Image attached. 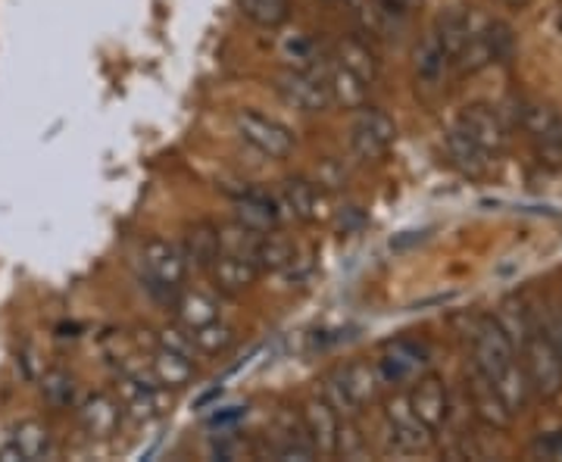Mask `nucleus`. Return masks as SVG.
Instances as JSON below:
<instances>
[{"label": "nucleus", "instance_id": "obj_4", "mask_svg": "<svg viewBox=\"0 0 562 462\" xmlns=\"http://www.w3.org/2000/svg\"><path fill=\"white\" fill-rule=\"evenodd\" d=\"M235 132L247 147H254L266 160H288L297 150V135L276 116H266L254 106L235 113Z\"/></svg>", "mask_w": 562, "mask_h": 462}, {"label": "nucleus", "instance_id": "obj_19", "mask_svg": "<svg viewBox=\"0 0 562 462\" xmlns=\"http://www.w3.org/2000/svg\"><path fill=\"white\" fill-rule=\"evenodd\" d=\"M279 206L297 222H319L322 216V188L313 179L291 176L281 181Z\"/></svg>", "mask_w": 562, "mask_h": 462}, {"label": "nucleus", "instance_id": "obj_3", "mask_svg": "<svg viewBox=\"0 0 562 462\" xmlns=\"http://www.w3.org/2000/svg\"><path fill=\"white\" fill-rule=\"evenodd\" d=\"M135 272H138V282L154 297H179L184 275H188V262L179 244L166 241V238H147L138 247Z\"/></svg>", "mask_w": 562, "mask_h": 462}, {"label": "nucleus", "instance_id": "obj_35", "mask_svg": "<svg viewBox=\"0 0 562 462\" xmlns=\"http://www.w3.org/2000/svg\"><path fill=\"white\" fill-rule=\"evenodd\" d=\"M316 184H319L322 191H335V188H341L344 181H347V169H344L338 160H322V166L316 169Z\"/></svg>", "mask_w": 562, "mask_h": 462}, {"label": "nucleus", "instance_id": "obj_12", "mask_svg": "<svg viewBox=\"0 0 562 462\" xmlns=\"http://www.w3.org/2000/svg\"><path fill=\"white\" fill-rule=\"evenodd\" d=\"M301 425L306 431V441L313 443L316 457L331 460L338 457V435H341V413L325 401V397H310L301 409Z\"/></svg>", "mask_w": 562, "mask_h": 462}, {"label": "nucleus", "instance_id": "obj_11", "mask_svg": "<svg viewBox=\"0 0 562 462\" xmlns=\"http://www.w3.org/2000/svg\"><path fill=\"white\" fill-rule=\"evenodd\" d=\"M406 403L419 416V422L435 435L450 419V394H447V384H443L441 375H435V372H422L419 379L409 384Z\"/></svg>", "mask_w": 562, "mask_h": 462}, {"label": "nucleus", "instance_id": "obj_20", "mask_svg": "<svg viewBox=\"0 0 562 462\" xmlns=\"http://www.w3.org/2000/svg\"><path fill=\"white\" fill-rule=\"evenodd\" d=\"M450 66H453V50L431 29L419 41V47L413 50V72H416V81H422V84H438L450 72Z\"/></svg>", "mask_w": 562, "mask_h": 462}, {"label": "nucleus", "instance_id": "obj_17", "mask_svg": "<svg viewBox=\"0 0 562 462\" xmlns=\"http://www.w3.org/2000/svg\"><path fill=\"white\" fill-rule=\"evenodd\" d=\"M235 222L250 228V232H257V235L279 228V198H272L269 191H260V188H247L235 198Z\"/></svg>", "mask_w": 562, "mask_h": 462}, {"label": "nucleus", "instance_id": "obj_32", "mask_svg": "<svg viewBox=\"0 0 562 462\" xmlns=\"http://www.w3.org/2000/svg\"><path fill=\"white\" fill-rule=\"evenodd\" d=\"M281 60L288 69H316L319 63V44L313 35L306 32H294V35H284L279 44Z\"/></svg>", "mask_w": 562, "mask_h": 462}, {"label": "nucleus", "instance_id": "obj_16", "mask_svg": "<svg viewBox=\"0 0 562 462\" xmlns=\"http://www.w3.org/2000/svg\"><path fill=\"white\" fill-rule=\"evenodd\" d=\"M181 253H184V262L188 269H201V272H210L213 262L220 260L222 253V225L210 219L191 222L184 228V238H181Z\"/></svg>", "mask_w": 562, "mask_h": 462}, {"label": "nucleus", "instance_id": "obj_13", "mask_svg": "<svg viewBox=\"0 0 562 462\" xmlns=\"http://www.w3.org/2000/svg\"><path fill=\"white\" fill-rule=\"evenodd\" d=\"M457 125H460L462 132H465L472 142L482 147L491 160H494V157H501L503 150H506V142H509V125L503 122L501 110H494V106H487V103H472V106H465V110H462Z\"/></svg>", "mask_w": 562, "mask_h": 462}, {"label": "nucleus", "instance_id": "obj_9", "mask_svg": "<svg viewBox=\"0 0 562 462\" xmlns=\"http://www.w3.org/2000/svg\"><path fill=\"white\" fill-rule=\"evenodd\" d=\"M375 365H379V375L387 387H406L428 369V347L422 341H413V338L387 341Z\"/></svg>", "mask_w": 562, "mask_h": 462}, {"label": "nucleus", "instance_id": "obj_23", "mask_svg": "<svg viewBox=\"0 0 562 462\" xmlns=\"http://www.w3.org/2000/svg\"><path fill=\"white\" fill-rule=\"evenodd\" d=\"M150 372H154V379L162 391H181L194 382L198 365H194V357H184V353H176V350L157 343V350L150 357Z\"/></svg>", "mask_w": 562, "mask_h": 462}, {"label": "nucleus", "instance_id": "obj_22", "mask_svg": "<svg viewBox=\"0 0 562 462\" xmlns=\"http://www.w3.org/2000/svg\"><path fill=\"white\" fill-rule=\"evenodd\" d=\"M297 257H301L297 244L291 241L284 232H279V228H272V232L260 235L257 250H254V262H257V269H260V272H269V275H284V272L297 262Z\"/></svg>", "mask_w": 562, "mask_h": 462}, {"label": "nucleus", "instance_id": "obj_25", "mask_svg": "<svg viewBox=\"0 0 562 462\" xmlns=\"http://www.w3.org/2000/svg\"><path fill=\"white\" fill-rule=\"evenodd\" d=\"M369 81H362L360 76H353L350 69L344 66H335V72L328 76V94H331V103L341 106L347 113H357L360 106L369 103Z\"/></svg>", "mask_w": 562, "mask_h": 462}, {"label": "nucleus", "instance_id": "obj_33", "mask_svg": "<svg viewBox=\"0 0 562 462\" xmlns=\"http://www.w3.org/2000/svg\"><path fill=\"white\" fill-rule=\"evenodd\" d=\"M366 453V438L357 428V416H341V435H338V457L344 460H360Z\"/></svg>", "mask_w": 562, "mask_h": 462}, {"label": "nucleus", "instance_id": "obj_39", "mask_svg": "<svg viewBox=\"0 0 562 462\" xmlns=\"http://www.w3.org/2000/svg\"><path fill=\"white\" fill-rule=\"evenodd\" d=\"M413 3H416V0H384V7H387L391 13H406Z\"/></svg>", "mask_w": 562, "mask_h": 462}, {"label": "nucleus", "instance_id": "obj_24", "mask_svg": "<svg viewBox=\"0 0 562 462\" xmlns=\"http://www.w3.org/2000/svg\"><path fill=\"white\" fill-rule=\"evenodd\" d=\"M176 322L184 325L188 331L201 328L206 322L220 319V301L206 291H179L176 297Z\"/></svg>", "mask_w": 562, "mask_h": 462}, {"label": "nucleus", "instance_id": "obj_41", "mask_svg": "<svg viewBox=\"0 0 562 462\" xmlns=\"http://www.w3.org/2000/svg\"><path fill=\"white\" fill-rule=\"evenodd\" d=\"M557 25H560V32H562V13H560V20H557Z\"/></svg>", "mask_w": 562, "mask_h": 462}, {"label": "nucleus", "instance_id": "obj_2", "mask_svg": "<svg viewBox=\"0 0 562 462\" xmlns=\"http://www.w3.org/2000/svg\"><path fill=\"white\" fill-rule=\"evenodd\" d=\"M382 375H379V365L369 360H350L341 369H335L325 387H322V397L331 403L341 416H360L362 409H369L372 403L382 401Z\"/></svg>", "mask_w": 562, "mask_h": 462}, {"label": "nucleus", "instance_id": "obj_21", "mask_svg": "<svg viewBox=\"0 0 562 462\" xmlns=\"http://www.w3.org/2000/svg\"><path fill=\"white\" fill-rule=\"evenodd\" d=\"M443 150H447V160L453 162L462 176H469V179H482L484 172H487V166H491V157L462 132L460 125H450V128H447V135H443Z\"/></svg>", "mask_w": 562, "mask_h": 462}, {"label": "nucleus", "instance_id": "obj_18", "mask_svg": "<svg viewBox=\"0 0 562 462\" xmlns=\"http://www.w3.org/2000/svg\"><path fill=\"white\" fill-rule=\"evenodd\" d=\"M210 275H213V284H216V291L225 294V297H238L244 291H250L257 279H260L262 272L257 269V262L250 260V257H238V253H228V250H222L220 260L213 262V269H210Z\"/></svg>", "mask_w": 562, "mask_h": 462}, {"label": "nucleus", "instance_id": "obj_27", "mask_svg": "<svg viewBox=\"0 0 562 462\" xmlns=\"http://www.w3.org/2000/svg\"><path fill=\"white\" fill-rule=\"evenodd\" d=\"M13 443L20 447L22 462H38L47 460V457H54V435H50L47 425L35 422V419L16 425Z\"/></svg>", "mask_w": 562, "mask_h": 462}, {"label": "nucleus", "instance_id": "obj_5", "mask_svg": "<svg viewBox=\"0 0 562 462\" xmlns=\"http://www.w3.org/2000/svg\"><path fill=\"white\" fill-rule=\"evenodd\" d=\"M513 44H516V38H513V29L506 22H475L472 35L465 38L453 63H457L460 76H475L487 66L506 60L513 54Z\"/></svg>", "mask_w": 562, "mask_h": 462}, {"label": "nucleus", "instance_id": "obj_36", "mask_svg": "<svg viewBox=\"0 0 562 462\" xmlns=\"http://www.w3.org/2000/svg\"><path fill=\"white\" fill-rule=\"evenodd\" d=\"M531 453L541 457V460H557L562 462V431H547L538 441L531 443Z\"/></svg>", "mask_w": 562, "mask_h": 462}, {"label": "nucleus", "instance_id": "obj_28", "mask_svg": "<svg viewBox=\"0 0 562 462\" xmlns=\"http://www.w3.org/2000/svg\"><path fill=\"white\" fill-rule=\"evenodd\" d=\"M191 338H194V350L203 353V357H225V353L238 343V331H235V325H228V322L220 316V319L206 322L201 328H194Z\"/></svg>", "mask_w": 562, "mask_h": 462}, {"label": "nucleus", "instance_id": "obj_30", "mask_svg": "<svg viewBox=\"0 0 562 462\" xmlns=\"http://www.w3.org/2000/svg\"><path fill=\"white\" fill-rule=\"evenodd\" d=\"M41 397L50 409H72L79 403V384L66 369H50L41 379Z\"/></svg>", "mask_w": 562, "mask_h": 462}, {"label": "nucleus", "instance_id": "obj_7", "mask_svg": "<svg viewBox=\"0 0 562 462\" xmlns=\"http://www.w3.org/2000/svg\"><path fill=\"white\" fill-rule=\"evenodd\" d=\"M522 365L531 394H538L541 401H557L562 394V357L560 350L550 343V338L538 331L522 343Z\"/></svg>", "mask_w": 562, "mask_h": 462}, {"label": "nucleus", "instance_id": "obj_37", "mask_svg": "<svg viewBox=\"0 0 562 462\" xmlns=\"http://www.w3.org/2000/svg\"><path fill=\"white\" fill-rule=\"evenodd\" d=\"M541 331L550 338V343L560 350V357H562V309H553V313L547 316V322L541 325Z\"/></svg>", "mask_w": 562, "mask_h": 462}, {"label": "nucleus", "instance_id": "obj_10", "mask_svg": "<svg viewBox=\"0 0 562 462\" xmlns=\"http://www.w3.org/2000/svg\"><path fill=\"white\" fill-rule=\"evenodd\" d=\"M276 91L281 101L301 113H325L331 106V94H328V79L319 76L316 69H284L276 81Z\"/></svg>", "mask_w": 562, "mask_h": 462}, {"label": "nucleus", "instance_id": "obj_1", "mask_svg": "<svg viewBox=\"0 0 562 462\" xmlns=\"http://www.w3.org/2000/svg\"><path fill=\"white\" fill-rule=\"evenodd\" d=\"M472 365L487 382L497 387L506 406L513 413H522L531 403V384L525 375V365L516 360V347L503 335L497 319H482L472 331Z\"/></svg>", "mask_w": 562, "mask_h": 462}, {"label": "nucleus", "instance_id": "obj_29", "mask_svg": "<svg viewBox=\"0 0 562 462\" xmlns=\"http://www.w3.org/2000/svg\"><path fill=\"white\" fill-rule=\"evenodd\" d=\"M497 325L503 328V335L513 341V347H522L535 331H538V322H535V316H531V309L525 306L522 301H506L497 309Z\"/></svg>", "mask_w": 562, "mask_h": 462}, {"label": "nucleus", "instance_id": "obj_6", "mask_svg": "<svg viewBox=\"0 0 562 462\" xmlns=\"http://www.w3.org/2000/svg\"><path fill=\"white\" fill-rule=\"evenodd\" d=\"M397 142V122L379 106H360L350 122V150L362 162H379Z\"/></svg>", "mask_w": 562, "mask_h": 462}, {"label": "nucleus", "instance_id": "obj_34", "mask_svg": "<svg viewBox=\"0 0 562 462\" xmlns=\"http://www.w3.org/2000/svg\"><path fill=\"white\" fill-rule=\"evenodd\" d=\"M157 343H160V347H169V350H176V353H184V357H194V338H191V331H188L184 325H179V322L160 328Z\"/></svg>", "mask_w": 562, "mask_h": 462}, {"label": "nucleus", "instance_id": "obj_31", "mask_svg": "<svg viewBox=\"0 0 562 462\" xmlns=\"http://www.w3.org/2000/svg\"><path fill=\"white\" fill-rule=\"evenodd\" d=\"M238 7H241L244 20L269 32L291 20V0H238Z\"/></svg>", "mask_w": 562, "mask_h": 462}, {"label": "nucleus", "instance_id": "obj_26", "mask_svg": "<svg viewBox=\"0 0 562 462\" xmlns=\"http://www.w3.org/2000/svg\"><path fill=\"white\" fill-rule=\"evenodd\" d=\"M338 66L344 69H350L353 76H360L362 81H372L379 79V57H375V50L366 44L357 35H350V38H344L338 44Z\"/></svg>", "mask_w": 562, "mask_h": 462}, {"label": "nucleus", "instance_id": "obj_15", "mask_svg": "<svg viewBox=\"0 0 562 462\" xmlns=\"http://www.w3.org/2000/svg\"><path fill=\"white\" fill-rule=\"evenodd\" d=\"M469 401H472L475 419L482 425L494 428V431H509L513 428L516 413L506 406V401L497 394V387L487 382L475 365H472V379H469Z\"/></svg>", "mask_w": 562, "mask_h": 462}, {"label": "nucleus", "instance_id": "obj_40", "mask_svg": "<svg viewBox=\"0 0 562 462\" xmlns=\"http://www.w3.org/2000/svg\"><path fill=\"white\" fill-rule=\"evenodd\" d=\"M506 7H513V10H522V7H528V0H503Z\"/></svg>", "mask_w": 562, "mask_h": 462}, {"label": "nucleus", "instance_id": "obj_8", "mask_svg": "<svg viewBox=\"0 0 562 462\" xmlns=\"http://www.w3.org/2000/svg\"><path fill=\"white\" fill-rule=\"evenodd\" d=\"M384 435L394 453H422L435 441V431H428L409 409L406 394H394L384 401Z\"/></svg>", "mask_w": 562, "mask_h": 462}, {"label": "nucleus", "instance_id": "obj_14", "mask_svg": "<svg viewBox=\"0 0 562 462\" xmlns=\"http://www.w3.org/2000/svg\"><path fill=\"white\" fill-rule=\"evenodd\" d=\"M76 413H79L81 431L91 438V441H106L120 431L122 416V403L113 397V394H88L85 401L76 403Z\"/></svg>", "mask_w": 562, "mask_h": 462}, {"label": "nucleus", "instance_id": "obj_38", "mask_svg": "<svg viewBox=\"0 0 562 462\" xmlns=\"http://www.w3.org/2000/svg\"><path fill=\"white\" fill-rule=\"evenodd\" d=\"M0 460H3V462H22L20 447L10 441V443H7V447H3V450H0Z\"/></svg>", "mask_w": 562, "mask_h": 462}]
</instances>
